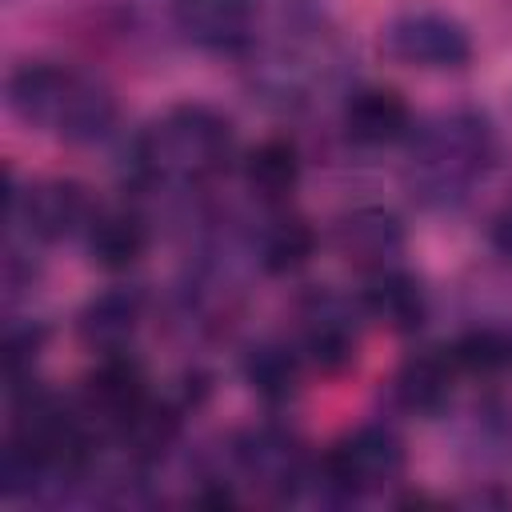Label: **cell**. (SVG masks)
Here are the masks:
<instances>
[{"instance_id": "obj_1", "label": "cell", "mask_w": 512, "mask_h": 512, "mask_svg": "<svg viewBox=\"0 0 512 512\" xmlns=\"http://www.w3.org/2000/svg\"><path fill=\"white\" fill-rule=\"evenodd\" d=\"M496 128L480 108H448L412 128L404 140V188L424 208H456L488 176Z\"/></svg>"}, {"instance_id": "obj_2", "label": "cell", "mask_w": 512, "mask_h": 512, "mask_svg": "<svg viewBox=\"0 0 512 512\" xmlns=\"http://www.w3.org/2000/svg\"><path fill=\"white\" fill-rule=\"evenodd\" d=\"M8 108L64 140V144H96L116 124V96L92 72H80L60 60H24L8 76Z\"/></svg>"}, {"instance_id": "obj_3", "label": "cell", "mask_w": 512, "mask_h": 512, "mask_svg": "<svg viewBox=\"0 0 512 512\" xmlns=\"http://www.w3.org/2000/svg\"><path fill=\"white\" fill-rule=\"evenodd\" d=\"M236 156L232 120L208 104H172L132 140L128 164L140 184L196 188L220 176Z\"/></svg>"}, {"instance_id": "obj_4", "label": "cell", "mask_w": 512, "mask_h": 512, "mask_svg": "<svg viewBox=\"0 0 512 512\" xmlns=\"http://www.w3.org/2000/svg\"><path fill=\"white\" fill-rule=\"evenodd\" d=\"M404 468H408L404 440L388 424H360L344 432L320 456V480L328 492V508L388 492L392 484H400Z\"/></svg>"}, {"instance_id": "obj_5", "label": "cell", "mask_w": 512, "mask_h": 512, "mask_svg": "<svg viewBox=\"0 0 512 512\" xmlns=\"http://www.w3.org/2000/svg\"><path fill=\"white\" fill-rule=\"evenodd\" d=\"M228 464H232V476L252 484L260 496L276 504H296L316 460L304 452V444L288 428L256 424L228 444Z\"/></svg>"}, {"instance_id": "obj_6", "label": "cell", "mask_w": 512, "mask_h": 512, "mask_svg": "<svg viewBox=\"0 0 512 512\" xmlns=\"http://www.w3.org/2000/svg\"><path fill=\"white\" fill-rule=\"evenodd\" d=\"M100 204L80 180H36L24 192L8 188V224L24 244H56L84 236Z\"/></svg>"}, {"instance_id": "obj_7", "label": "cell", "mask_w": 512, "mask_h": 512, "mask_svg": "<svg viewBox=\"0 0 512 512\" xmlns=\"http://www.w3.org/2000/svg\"><path fill=\"white\" fill-rule=\"evenodd\" d=\"M384 52L396 64L420 68V72H456L472 60V36L468 28L436 8H412L384 24L380 32Z\"/></svg>"}, {"instance_id": "obj_8", "label": "cell", "mask_w": 512, "mask_h": 512, "mask_svg": "<svg viewBox=\"0 0 512 512\" xmlns=\"http://www.w3.org/2000/svg\"><path fill=\"white\" fill-rule=\"evenodd\" d=\"M152 396L148 388V372L144 364L128 352H108V356H96V368L84 376V388L76 396L88 428L100 436V440H112L140 408L144 400Z\"/></svg>"}, {"instance_id": "obj_9", "label": "cell", "mask_w": 512, "mask_h": 512, "mask_svg": "<svg viewBox=\"0 0 512 512\" xmlns=\"http://www.w3.org/2000/svg\"><path fill=\"white\" fill-rule=\"evenodd\" d=\"M300 328H296V348L300 356L320 368V372H340L356 360V348H360V304L348 300V296H336L328 288H316L300 300V312H296Z\"/></svg>"}, {"instance_id": "obj_10", "label": "cell", "mask_w": 512, "mask_h": 512, "mask_svg": "<svg viewBox=\"0 0 512 512\" xmlns=\"http://www.w3.org/2000/svg\"><path fill=\"white\" fill-rule=\"evenodd\" d=\"M172 24L204 52L248 56L264 24V0H172Z\"/></svg>"}, {"instance_id": "obj_11", "label": "cell", "mask_w": 512, "mask_h": 512, "mask_svg": "<svg viewBox=\"0 0 512 512\" xmlns=\"http://www.w3.org/2000/svg\"><path fill=\"white\" fill-rule=\"evenodd\" d=\"M340 128L360 148H388V144H404L416 120H412L408 100L396 88L360 84L340 104Z\"/></svg>"}, {"instance_id": "obj_12", "label": "cell", "mask_w": 512, "mask_h": 512, "mask_svg": "<svg viewBox=\"0 0 512 512\" xmlns=\"http://www.w3.org/2000/svg\"><path fill=\"white\" fill-rule=\"evenodd\" d=\"M460 368L452 360L448 348H424L416 356H408L396 376H392V404L404 416H420V420H436L448 412L452 392H456Z\"/></svg>"}, {"instance_id": "obj_13", "label": "cell", "mask_w": 512, "mask_h": 512, "mask_svg": "<svg viewBox=\"0 0 512 512\" xmlns=\"http://www.w3.org/2000/svg\"><path fill=\"white\" fill-rule=\"evenodd\" d=\"M332 244L360 272H372V268H384V264H400L404 224L396 220V212H388L380 204H360V208L336 216Z\"/></svg>"}, {"instance_id": "obj_14", "label": "cell", "mask_w": 512, "mask_h": 512, "mask_svg": "<svg viewBox=\"0 0 512 512\" xmlns=\"http://www.w3.org/2000/svg\"><path fill=\"white\" fill-rule=\"evenodd\" d=\"M356 304L364 320H376L388 332H416L428 320V292L404 264H384L364 272Z\"/></svg>"}, {"instance_id": "obj_15", "label": "cell", "mask_w": 512, "mask_h": 512, "mask_svg": "<svg viewBox=\"0 0 512 512\" xmlns=\"http://www.w3.org/2000/svg\"><path fill=\"white\" fill-rule=\"evenodd\" d=\"M140 320H144V292L136 284H116V288L96 292L76 312V336L96 356L128 352L132 340H136Z\"/></svg>"}, {"instance_id": "obj_16", "label": "cell", "mask_w": 512, "mask_h": 512, "mask_svg": "<svg viewBox=\"0 0 512 512\" xmlns=\"http://www.w3.org/2000/svg\"><path fill=\"white\" fill-rule=\"evenodd\" d=\"M84 252L104 272H128L148 252V224L132 208H100L80 236Z\"/></svg>"}, {"instance_id": "obj_17", "label": "cell", "mask_w": 512, "mask_h": 512, "mask_svg": "<svg viewBox=\"0 0 512 512\" xmlns=\"http://www.w3.org/2000/svg\"><path fill=\"white\" fill-rule=\"evenodd\" d=\"M300 152L292 140L284 136H268L256 148H248V156L240 160V176L248 184V192L264 204V208H284L288 196L300 184Z\"/></svg>"}, {"instance_id": "obj_18", "label": "cell", "mask_w": 512, "mask_h": 512, "mask_svg": "<svg viewBox=\"0 0 512 512\" xmlns=\"http://www.w3.org/2000/svg\"><path fill=\"white\" fill-rule=\"evenodd\" d=\"M304 368H308V360L300 356V348L284 344V340H260V344H252L244 352V380L272 408L288 404L300 392Z\"/></svg>"}, {"instance_id": "obj_19", "label": "cell", "mask_w": 512, "mask_h": 512, "mask_svg": "<svg viewBox=\"0 0 512 512\" xmlns=\"http://www.w3.org/2000/svg\"><path fill=\"white\" fill-rule=\"evenodd\" d=\"M312 252H316L312 224L288 208H268V220L256 236V260L264 264V272H272V276L296 272L312 260Z\"/></svg>"}, {"instance_id": "obj_20", "label": "cell", "mask_w": 512, "mask_h": 512, "mask_svg": "<svg viewBox=\"0 0 512 512\" xmlns=\"http://www.w3.org/2000/svg\"><path fill=\"white\" fill-rule=\"evenodd\" d=\"M492 248L512 260V204H504L492 220Z\"/></svg>"}]
</instances>
